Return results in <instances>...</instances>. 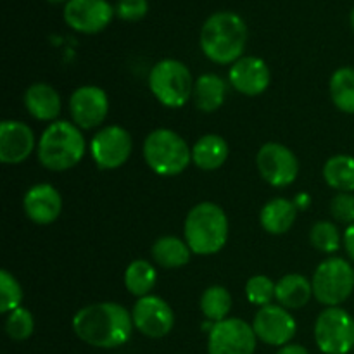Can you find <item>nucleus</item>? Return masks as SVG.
I'll return each mask as SVG.
<instances>
[{
    "label": "nucleus",
    "mask_w": 354,
    "mask_h": 354,
    "mask_svg": "<svg viewBox=\"0 0 354 354\" xmlns=\"http://www.w3.org/2000/svg\"><path fill=\"white\" fill-rule=\"evenodd\" d=\"M259 175L272 187H289L299 175V161L289 147L268 142L256 156Z\"/></svg>",
    "instance_id": "obj_10"
},
{
    "label": "nucleus",
    "mask_w": 354,
    "mask_h": 354,
    "mask_svg": "<svg viewBox=\"0 0 354 354\" xmlns=\"http://www.w3.org/2000/svg\"><path fill=\"white\" fill-rule=\"evenodd\" d=\"M248 24L232 10L211 14L201 30V48L216 64H234L242 57L248 45Z\"/></svg>",
    "instance_id": "obj_2"
},
{
    "label": "nucleus",
    "mask_w": 354,
    "mask_h": 354,
    "mask_svg": "<svg viewBox=\"0 0 354 354\" xmlns=\"http://www.w3.org/2000/svg\"><path fill=\"white\" fill-rule=\"evenodd\" d=\"M349 19H351V26H353V30H354V7H353V10H351V16H349Z\"/></svg>",
    "instance_id": "obj_38"
},
{
    "label": "nucleus",
    "mask_w": 354,
    "mask_h": 354,
    "mask_svg": "<svg viewBox=\"0 0 354 354\" xmlns=\"http://www.w3.org/2000/svg\"><path fill=\"white\" fill-rule=\"evenodd\" d=\"M313 296L324 306L334 308L344 303L354 290V268L342 258H328L315 270Z\"/></svg>",
    "instance_id": "obj_7"
},
{
    "label": "nucleus",
    "mask_w": 354,
    "mask_h": 354,
    "mask_svg": "<svg viewBox=\"0 0 354 354\" xmlns=\"http://www.w3.org/2000/svg\"><path fill=\"white\" fill-rule=\"evenodd\" d=\"M227 95V85L223 80L214 73H206L199 76L194 86V100L197 109L203 113H214L220 109Z\"/></svg>",
    "instance_id": "obj_23"
},
{
    "label": "nucleus",
    "mask_w": 354,
    "mask_h": 354,
    "mask_svg": "<svg viewBox=\"0 0 354 354\" xmlns=\"http://www.w3.org/2000/svg\"><path fill=\"white\" fill-rule=\"evenodd\" d=\"M69 113L80 130H92L107 118L109 99L99 86H80L69 99Z\"/></svg>",
    "instance_id": "obj_14"
},
{
    "label": "nucleus",
    "mask_w": 354,
    "mask_h": 354,
    "mask_svg": "<svg viewBox=\"0 0 354 354\" xmlns=\"http://www.w3.org/2000/svg\"><path fill=\"white\" fill-rule=\"evenodd\" d=\"M116 14L124 21H138L147 14L149 2L147 0H118Z\"/></svg>",
    "instance_id": "obj_34"
},
{
    "label": "nucleus",
    "mask_w": 354,
    "mask_h": 354,
    "mask_svg": "<svg viewBox=\"0 0 354 354\" xmlns=\"http://www.w3.org/2000/svg\"><path fill=\"white\" fill-rule=\"evenodd\" d=\"M315 341L324 354H348L354 348V318L339 306L327 308L317 318Z\"/></svg>",
    "instance_id": "obj_8"
},
{
    "label": "nucleus",
    "mask_w": 354,
    "mask_h": 354,
    "mask_svg": "<svg viewBox=\"0 0 354 354\" xmlns=\"http://www.w3.org/2000/svg\"><path fill=\"white\" fill-rule=\"evenodd\" d=\"M35 149V135L23 121L6 120L0 123V161L19 165L26 161Z\"/></svg>",
    "instance_id": "obj_17"
},
{
    "label": "nucleus",
    "mask_w": 354,
    "mask_h": 354,
    "mask_svg": "<svg viewBox=\"0 0 354 354\" xmlns=\"http://www.w3.org/2000/svg\"><path fill=\"white\" fill-rule=\"evenodd\" d=\"M310 242L317 251L332 254L341 248V232L332 221H318L310 230Z\"/></svg>",
    "instance_id": "obj_29"
},
{
    "label": "nucleus",
    "mask_w": 354,
    "mask_h": 354,
    "mask_svg": "<svg viewBox=\"0 0 354 354\" xmlns=\"http://www.w3.org/2000/svg\"><path fill=\"white\" fill-rule=\"evenodd\" d=\"M114 16V7L107 0H68L64 21L80 33H99Z\"/></svg>",
    "instance_id": "obj_15"
},
{
    "label": "nucleus",
    "mask_w": 354,
    "mask_h": 354,
    "mask_svg": "<svg viewBox=\"0 0 354 354\" xmlns=\"http://www.w3.org/2000/svg\"><path fill=\"white\" fill-rule=\"evenodd\" d=\"M324 178L337 192H354V158L339 154L324 166Z\"/></svg>",
    "instance_id": "obj_25"
},
{
    "label": "nucleus",
    "mask_w": 354,
    "mask_h": 354,
    "mask_svg": "<svg viewBox=\"0 0 354 354\" xmlns=\"http://www.w3.org/2000/svg\"><path fill=\"white\" fill-rule=\"evenodd\" d=\"M342 244H344L349 259L354 261V223L349 225V227L346 228L344 237H342Z\"/></svg>",
    "instance_id": "obj_35"
},
{
    "label": "nucleus",
    "mask_w": 354,
    "mask_h": 354,
    "mask_svg": "<svg viewBox=\"0 0 354 354\" xmlns=\"http://www.w3.org/2000/svg\"><path fill=\"white\" fill-rule=\"evenodd\" d=\"M330 97L339 111L354 114V68H339L330 78Z\"/></svg>",
    "instance_id": "obj_26"
},
{
    "label": "nucleus",
    "mask_w": 354,
    "mask_h": 354,
    "mask_svg": "<svg viewBox=\"0 0 354 354\" xmlns=\"http://www.w3.org/2000/svg\"><path fill=\"white\" fill-rule=\"evenodd\" d=\"M133 149L130 133L124 128L106 127L97 135H93L90 142V152L100 169H116L128 161Z\"/></svg>",
    "instance_id": "obj_11"
},
{
    "label": "nucleus",
    "mask_w": 354,
    "mask_h": 354,
    "mask_svg": "<svg viewBox=\"0 0 354 354\" xmlns=\"http://www.w3.org/2000/svg\"><path fill=\"white\" fill-rule=\"evenodd\" d=\"M156 268L145 259H135L128 265L127 272H124V287L128 292L140 297L149 296L152 287L156 286Z\"/></svg>",
    "instance_id": "obj_27"
},
{
    "label": "nucleus",
    "mask_w": 354,
    "mask_h": 354,
    "mask_svg": "<svg viewBox=\"0 0 354 354\" xmlns=\"http://www.w3.org/2000/svg\"><path fill=\"white\" fill-rule=\"evenodd\" d=\"M252 330L256 337L268 346L283 348L290 344L292 337L296 335L297 325L296 320L290 317L289 311L280 304H268L259 308L252 320Z\"/></svg>",
    "instance_id": "obj_12"
},
{
    "label": "nucleus",
    "mask_w": 354,
    "mask_h": 354,
    "mask_svg": "<svg viewBox=\"0 0 354 354\" xmlns=\"http://www.w3.org/2000/svg\"><path fill=\"white\" fill-rule=\"evenodd\" d=\"M133 327L131 313L118 303L88 304L73 317V330L78 339L100 349L127 344Z\"/></svg>",
    "instance_id": "obj_1"
},
{
    "label": "nucleus",
    "mask_w": 354,
    "mask_h": 354,
    "mask_svg": "<svg viewBox=\"0 0 354 354\" xmlns=\"http://www.w3.org/2000/svg\"><path fill=\"white\" fill-rule=\"evenodd\" d=\"M24 106L35 120L55 121L61 113V97L54 86L35 83L24 93Z\"/></svg>",
    "instance_id": "obj_19"
},
{
    "label": "nucleus",
    "mask_w": 354,
    "mask_h": 354,
    "mask_svg": "<svg viewBox=\"0 0 354 354\" xmlns=\"http://www.w3.org/2000/svg\"><path fill=\"white\" fill-rule=\"evenodd\" d=\"M21 301H23V289L19 282L7 270H2L0 272V311L10 313L21 308Z\"/></svg>",
    "instance_id": "obj_31"
},
{
    "label": "nucleus",
    "mask_w": 354,
    "mask_h": 354,
    "mask_svg": "<svg viewBox=\"0 0 354 354\" xmlns=\"http://www.w3.org/2000/svg\"><path fill=\"white\" fill-rule=\"evenodd\" d=\"M256 337L252 325L241 318H227L213 324L207 337V354H254Z\"/></svg>",
    "instance_id": "obj_9"
},
{
    "label": "nucleus",
    "mask_w": 354,
    "mask_h": 354,
    "mask_svg": "<svg viewBox=\"0 0 354 354\" xmlns=\"http://www.w3.org/2000/svg\"><path fill=\"white\" fill-rule=\"evenodd\" d=\"M152 258L158 265L162 268H180L185 266L190 261V251L189 244L185 241L173 235H166V237L158 239L151 249Z\"/></svg>",
    "instance_id": "obj_24"
},
{
    "label": "nucleus",
    "mask_w": 354,
    "mask_h": 354,
    "mask_svg": "<svg viewBox=\"0 0 354 354\" xmlns=\"http://www.w3.org/2000/svg\"><path fill=\"white\" fill-rule=\"evenodd\" d=\"M277 354H310V351L299 344H287L280 348V351Z\"/></svg>",
    "instance_id": "obj_36"
},
{
    "label": "nucleus",
    "mask_w": 354,
    "mask_h": 354,
    "mask_svg": "<svg viewBox=\"0 0 354 354\" xmlns=\"http://www.w3.org/2000/svg\"><path fill=\"white\" fill-rule=\"evenodd\" d=\"M292 203L297 209H308L311 204V197L308 196V194H299V196H296V199H294Z\"/></svg>",
    "instance_id": "obj_37"
},
{
    "label": "nucleus",
    "mask_w": 354,
    "mask_h": 354,
    "mask_svg": "<svg viewBox=\"0 0 354 354\" xmlns=\"http://www.w3.org/2000/svg\"><path fill=\"white\" fill-rule=\"evenodd\" d=\"M151 92L162 106L176 107L185 106L194 93V80L189 68L176 59H162L149 75Z\"/></svg>",
    "instance_id": "obj_6"
},
{
    "label": "nucleus",
    "mask_w": 354,
    "mask_h": 354,
    "mask_svg": "<svg viewBox=\"0 0 354 354\" xmlns=\"http://www.w3.org/2000/svg\"><path fill=\"white\" fill-rule=\"evenodd\" d=\"M144 159L158 175L175 176L192 162V149L176 131L159 128L145 138Z\"/></svg>",
    "instance_id": "obj_5"
},
{
    "label": "nucleus",
    "mask_w": 354,
    "mask_h": 354,
    "mask_svg": "<svg viewBox=\"0 0 354 354\" xmlns=\"http://www.w3.org/2000/svg\"><path fill=\"white\" fill-rule=\"evenodd\" d=\"M26 216L37 225H50L59 218L62 209V199L57 189L48 183H38L31 187L23 199Z\"/></svg>",
    "instance_id": "obj_18"
},
{
    "label": "nucleus",
    "mask_w": 354,
    "mask_h": 354,
    "mask_svg": "<svg viewBox=\"0 0 354 354\" xmlns=\"http://www.w3.org/2000/svg\"><path fill=\"white\" fill-rule=\"evenodd\" d=\"M232 86L242 95L256 97L261 95L270 85V69L263 59L254 57V55H245L237 62H234L228 73Z\"/></svg>",
    "instance_id": "obj_16"
},
{
    "label": "nucleus",
    "mask_w": 354,
    "mask_h": 354,
    "mask_svg": "<svg viewBox=\"0 0 354 354\" xmlns=\"http://www.w3.org/2000/svg\"><path fill=\"white\" fill-rule=\"evenodd\" d=\"M228 158V144L220 135H204L194 144L192 161L197 168L204 171H213L221 168Z\"/></svg>",
    "instance_id": "obj_22"
},
{
    "label": "nucleus",
    "mask_w": 354,
    "mask_h": 354,
    "mask_svg": "<svg viewBox=\"0 0 354 354\" xmlns=\"http://www.w3.org/2000/svg\"><path fill=\"white\" fill-rule=\"evenodd\" d=\"M133 325L140 334L151 339H161L171 332L175 315L169 304L158 296H145L135 303L131 311Z\"/></svg>",
    "instance_id": "obj_13"
},
{
    "label": "nucleus",
    "mask_w": 354,
    "mask_h": 354,
    "mask_svg": "<svg viewBox=\"0 0 354 354\" xmlns=\"http://www.w3.org/2000/svg\"><path fill=\"white\" fill-rule=\"evenodd\" d=\"M330 213L334 220L339 223L353 225L354 223V196L351 192H339L335 194L334 199L330 201Z\"/></svg>",
    "instance_id": "obj_33"
},
{
    "label": "nucleus",
    "mask_w": 354,
    "mask_h": 354,
    "mask_svg": "<svg viewBox=\"0 0 354 354\" xmlns=\"http://www.w3.org/2000/svg\"><path fill=\"white\" fill-rule=\"evenodd\" d=\"M297 216V207L294 206L292 201L283 199V197H277L266 203L263 206L261 214H259V221L261 227L265 228L268 234L272 235H282L290 230Z\"/></svg>",
    "instance_id": "obj_21"
},
{
    "label": "nucleus",
    "mask_w": 354,
    "mask_h": 354,
    "mask_svg": "<svg viewBox=\"0 0 354 354\" xmlns=\"http://www.w3.org/2000/svg\"><path fill=\"white\" fill-rule=\"evenodd\" d=\"M311 296H313V286L306 277L299 275V273L283 275L277 282L275 299L286 310H299V308L306 306Z\"/></svg>",
    "instance_id": "obj_20"
},
{
    "label": "nucleus",
    "mask_w": 354,
    "mask_h": 354,
    "mask_svg": "<svg viewBox=\"0 0 354 354\" xmlns=\"http://www.w3.org/2000/svg\"><path fill=\"white\" fill-rule=\"evenodd\" d=\"M183 234H185V242L194 254H216L227 244V214L214 203L197 204L187 214Z\"/></svg>",
    "instance_id": "obj_3"
},
{
    "label": "nucleus",
    "mask_w": 354,
    "mask_h": 354,
    "mask_svg": "<svg viewBox=\"0 0 354 354\" xmlns=\"http://www.w3.org/2000/svg\"><path fill=\"white\" fill-rule=\"evenodd\" d=\"M48 2H52V3H61V2H68V0H48Z\"/></svg>",
    "instance_id": "obj_39"
},
{
    "label": "nucleus",
    "mask_w": 354,
    "mask_h": 354,
    "mask_svg": "<svg viewBox=\"0 0 354 354\" xmlns=\"http://www.w3.org/2000/svg\"><path fill=\"white\" fill-rule=\"evenodd\" d=\"M230 310L232 296L225 287L213 286L204 290L203 297H201V311L207 320L214 322V324L227 320Z\"/></svg>",
    "instance_id": "obj_28"
},
{
    "label": "nucleus",
    "mask_w": 354,
    "mask_h": 354,
    "mask_svg": "<svg viewBox=\"0 0 354 354\" xmlns=\"http://www.w3.org/2000/svg\"><path fill=\"white\" fill-rule=\"evenodd\" d=\"M275 289L277 283H273L272 279H268L266 275H254L245 283V296H248L249 303L263 308L272 304V301L275 299Z\"/></svg>",
    "instance_id": "obj_30"
},
{
    "label": "nucleus",
    "mask_w": 354,
    "mask_h": 354,
    "mask_svg": "<svg viewBox=\"0 0 354 354\" xmlns=\"http://www.w3.org/2000/svg\"><path fill=\"white\" fill-rule=\"evenodd\" d=\"M85 156L82 130L69 121L50 123L38 142V161L50 171H66Z\"/></svg>",
    "instance_id": "obj_4"
},
{
    "label": "nucleus",
    "mask_w": 354,
    "mask_h": 354,
    "mask_svg": "<svg viewBox=\"0 0 354 354\" xmlns=\"http://www.w3.org/2000/svg\"><path fill=\"white\" fill-rule=\"evenodd\" d=\"M33 330L35 322L30 311L24 308L10 311L6 320V332L12 341H26L28 337H31Z\"/></svg>",
    "instance_id": "obj_32"
}]
</instances>
